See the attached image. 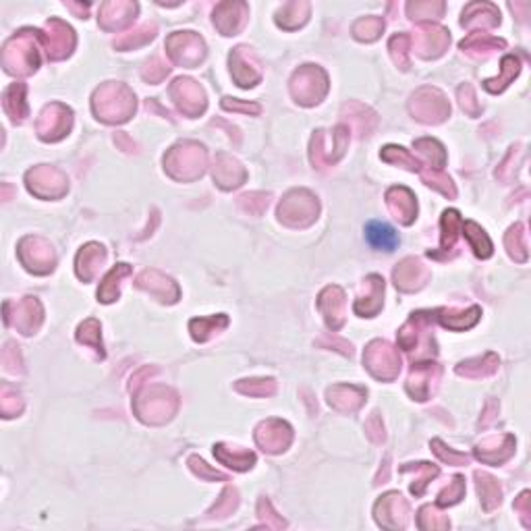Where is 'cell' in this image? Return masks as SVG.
Masks as SVG:
<instances>
[{"label":"cell","instance_id":"obj_1","mask_svg":"<svg viewBox=\"0 0 531 531\" xmlns=\"http://www.w3.org/2000/svg\"><path fill=\"white\" fill-rule=\"evenodd\" d=\"M365 237H367L369 245L375 247V249L395 251L399 247V235L386 222H378V220L369 222L365 226Z\"/></svg>","mask_w":531,"mask_h":531},{"label":"cell","instance_id":"obj_2","mask_svg":"<svg viewBox=\"0 0 531 531\" xmlns=\"http://www.w3.org/2000/svg\"><path fill=\"white\" fill-rule=\"evenodd\" d=\"M463 233H465V237L469 239L471 247L476 249V254L480 258H488L492 254V243H490L488 235L480 229L476 222H465L463 224Z\"/></svg>","mask_w":531,"mask_h":531},{"label":"cell","instance_id":"obj_3","mask_svg":"<svg viewBox=\"0 0 531 531\" xmlns=\"http://www.w3.org/2000/svg\"><path fill=\"white\" fill-rule=\"evenodd\" d=\"M463 226V220H461V216H459V212H454V210H448V212H444V216H442V229H444V235H442V249L444 251H448V247H452L454 245V241H457V231Z\"/></svg>","mask_w":531,"mask_h":531},{"label":"cell","instance_id":"obj_4","mask_svg":"<svg viewBox=\"0 0 531 531\" xmlns=\"http://www.w3.org/2000/svg\"><path fill=\"white\" fill-rule=\"evenodd\" d=\"M125 274H129V266H127V264H119V266L112 268L110 274L104 278V282H102V286H100V291H98V295H100V299H102L104 303H110V301H114V299L119 297V286H114V280H121V276H125Z\"/></svg>","mask_w":531,"mask_h":531},{"label":"cell","instance_id":"obj_5","mask_svg":"<svg viewBox=\"0 0 531 531\" xmlns=\"http://www.w3.org/2000/svg\"><path fill=\"white\" fill-rule=\"evenodd\" d=\"M444 316H440V322L446 326V328H452V330H465V328H471L478 318H480V310L478 308H471L467 312H459L457 316H448L446 312H442Z\"/></svg>","mask_w":531,"mask_h":531},{"label":"cell","instance_id":"obj_6","mask_svg":"<svg viewBox=\"0 0 531 531\" xmlns=\"http://www.w3.org/2000/svg\"><path fill=\"white\" fill-rule=\"evenodd\" d=\"M517 73H519V60L513 58V56H506V58L502 60V75H500L498 79L486 82V88H488L490 92H500V90H504V88L510 84V79L515 77Z\"/></svg>","mask_w":531,"mask_h":531},{"label":"cell","instance_id":"obj_7","mask_svg":"<svg viewBox=\"0 0 531 531\" xmlns=\"http://www.w3.org/2000/svg\"><path fill=\"white\" fill-rule=\"evenodd\" d=\"M461 494H463V478H454V482H452V488H450V490H446L444 494H440V500H438V504H440V506H446V504H454V502H459Z\"/></svg>","mask_w":531,"mask_h":531}]
</instances>
